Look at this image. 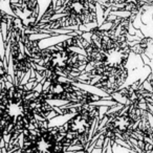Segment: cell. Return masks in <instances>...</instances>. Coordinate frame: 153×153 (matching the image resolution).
Wrapping results in <instances>:
<instances>
[{
  "instance_id": "1",
  "label": "cell",
  "mask_w": 153,
  "mask_h": 153,
  "mask_svg": "<svg viewBox=\"0 0 153 153\" xmlns=\"http://www.w3.org/2000/svg\"><path fill=\"white\" fill-rule=\"evenodd\" d=\"M137 16H106L101 25L86 32L90 38L81 39L84 53L85 71L76 83L87 84L104 91L112 99L126 83L129 76L128 61L132 53L129 30Z\"/></svg>"
},
{
  "instance_id": "2",
  "label": "cell",
  "mask_w": 153,
  "mask_h": 153,
  "mask_svg": "<svg viewBox=\"0 0 153 153\" xmlns=\"http://www.w3.org/2000/svg\"><path fill=\"white\" fill-rule=\"evenodd\" d=\"M83 33L78 32L58 44L41 48L40 62L32 69L36 82L44 85L56 80L66 79L76 83L78 78L85 71L84 56L74 51L81 47Z\"/></svg>"
},
{
  "instance_id": "3",
  "label": "cell",
  "mask_w": 153,
  "mask_h": 153,
  "mask_svg": "<svg viewBox=\"0 0 153 153\" xmlns=\"http://www.w3.org/2000/svg\"><path fill=\"white\" fill-rule=\"evenodd\" d=\"M152 113L151 107L134 103H125L117 110L106 113L104 125L91 136L88 149L98 142L101 143V146H104L107 140L111 145L121 140L132 150V140L136 133V129Z\"/></svg>"
},
{
  "instance_id": "4",
  "label": "cell",
  "mask_w": 153,
  "mask_h": 153,
  "mask_svg": "<svg viewBox=\"0 0 153 153\" xmlns=\"http://www.w3.org/2000/svg\"><path fill=\"white\" fill-rule=\"evenodd\" d=\"M100 0H57L53 4V17L46 21H37L28 34H48L61 30L98 23L97 5Z\"/></svg>"
},
{
  "instance_id": "5",
  "label": "cell",
  "mask_w": 153,
  "mask_h": 153,
  "mask_svg": "<svg viewBox=\"0 0 153 153\" xmlns=\"http://www.w3.org/2000/svg\"><path fill=\"white\" fill-rule=\"evenodd\" d=\"M47 120L38 121L22 133V144L7 153H66L70 148L62 126H51Z\"/></svg>"
},
{
  "instance_id": "6",
  "label": "cell",
  "mask_w": 153,
  "mask_h": 153,
  "mask_svg": "<svg viewBox=\"0 0 153 153\" xmlns=\"http://www.w3.org/2000/svg\"><path fill=\"white\" fill-rule=\"evenodd\" d=\"M74 115L66 122L63 133L69 147H79L81 151L89 150L91 132L100 115V106L94 104L79 106L74 109Z\"/></svg>"
},
{
  "instance_id": "7",
  "label": "cell",
  "mask_w": 153,
  "mask_h": 153,
  "mask_svg": "<svg viewBox=\"0 0 153 153\" xmlns=\"http://www.w3.org/2000/svg\"><path fill=\"white\" fill-rule=\"evenodd\" d=\"M41 92H42L45 100L48 102H51V101H65V102H67V105L65 107L59 108L62 115L72 113L76 107L91 105L104 99L101 96L81 89L74 83L68 81V80L62 81V79L56 80V81L42 85Z\"/></svg>"
},
{
  "instance_id": "8",
  "label": "cell",
  "mask_w": 153,
  "mask_h": 153,
  "mask_svg": "<svg viewBox=\"0 0 153 153\" xmlns=\"http://www.w3.org/2000/svg\"><path fill=\"white\" fill-rule=\"evenodd\" d=\"M103 12H126L129 15L137 16L153 7V0H100Z\"/></svg>"
},
{
  "instance_id": "9",
  "label": "cell",
  "mask_w": 153,
  "mask_h": 153,
  "mask_svg": "<svg viewBox=\"0 0 153 153\" xmlns=\"http://www.w3.org/2000/svg\"><path fill=\"white\" fill-rule=\"evenodd\" d=\"M151 115L153 117V113ZM132 145L134 153H153V125L149 123V120L140 124L132 140Z\"/></svg>"
},
{
  "instance_id": "10",
  "label": "cell",
  "mask_w": 153,
  "mask_h": 153,
  "mask_svg": "<svg viewBox=\"0 0 153 153\" xmlns=\"http://www.w3.org/2000/svg\"><path fill=\"white\" fill-rule=\"evenodd\" d=\"M152 42H153V39L151 37H144V38L140 39L137 42L132 43V53L138 56L144 55Z\"/></svg>"
},
{
  "instance_id": "11",
  "label": "cell",
  "mask_w": 153,
  "mask_h": 153,
  "mask_svg": "<svg viewBox=\"0 0 153 153\" xmlns=\"http://www.w3.org/2000/svg\"><path fill=\"white\" fill-rule=\"evenodd\" d=\"M149 106H150L151 108H153V101H152V102H150V104H149Z\"/></svg>"
},
{
  "instance_id": "12",
  "label": "cell",
  "mask_w": 153,
  "mask_h": 153,
  "mask_svg": "<svg viewBox=\"0 0 153 153\" xmlns=\"http://www.w3.org/2000/svg\"></svg>"
}]
</instances>
